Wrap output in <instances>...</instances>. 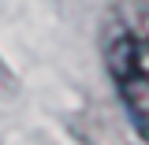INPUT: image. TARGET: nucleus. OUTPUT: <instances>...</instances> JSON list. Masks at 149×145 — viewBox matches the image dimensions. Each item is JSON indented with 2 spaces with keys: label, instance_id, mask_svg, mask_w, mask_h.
<instances>
[{
  "label": "nucleus",
  "instance_id": "f257e3e1",
  "mask_svg": "<svg viewBox=\"0 0 149 145\" xmlns=\"http://www.w3.org/2000/svg\"><path fill=\"white\" fill-rule=\"evenodd\" d=\"M101 56L127 119L149 142V0H116L104 11Z\"/></svg>",
  "mask_w": 149,
  "mask_h": 145
}]
</instances>
